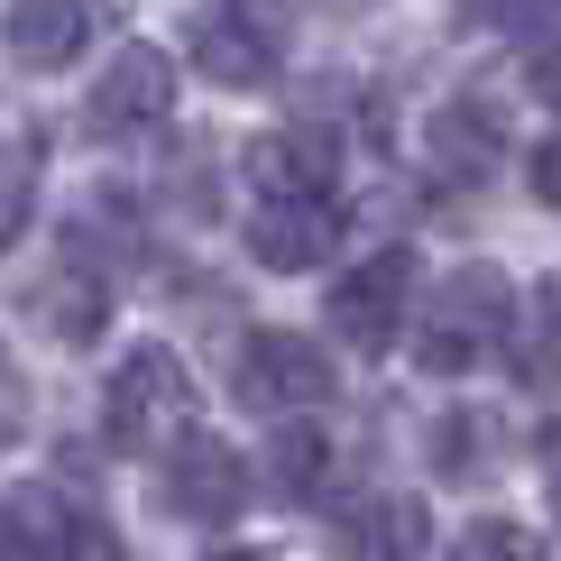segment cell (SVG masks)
I'll return each mask as SVG.
<instances>
[{
    "label": "cell",
    "mask_w": 561,
    "mask_h": 561,
    "mask_svg": "<svg viewBox=\"0 0 561 561\" xmlns=\"http://www.w3.org/2000/svg\"><path fill=\"white\" fill-rule=\"evenodd\" d=\"M451 561H543V543L516 525V516H479L451 534Z\"/></svg>",
    "instance_id": "cell-15"
},
{
    "label": "cell",
    "mask_w": 561,
    "mask_h": 561,
    "mask_svg": "<svg viewBox=\"0 0 561 561\" xmlns=\"http://www.w3.org/2000/svg\"><path fill=\"white\" fill-rule=\"evenodd\" d=\"M175 111V56L167 46H121L102 65V83L83 92V129L92 138H138Z\"/></svg>",
    "instance_id": "cell-6"
},
{
    "label": "cell",
    "mask_w": 561,
    "mask_h": 561,
    "mask_svg": "<svg viewBox=\"0 0 561 561\" xmlns=\"http://www.w3.org/2000/svg\"><path fill=\"white\" fill-rule=\"evenodd\" d=\"M83 552H102V516L65 497L56 479H28L0 497V561H83Z\"/></svg>",
    "instance_id": "cell-5"
},
{
    "label": "cell",
    "mask_w": 561,
    "mask_h": 561,
    "mask_svg": "<svg viewBox=\"0 0 561 561\" xmlns=\"http://www.w3.org/2000/svg\"><path fill=\"white\" fill-rule=\"evenodd\" d=\"M405 304H414V259L405 249H368V259L332 286V332L359 341V350H387L405 332Z\"/></svg>",
    "instance_id": "cell-8"
},
{
    "label": "cell",
    "mask_w": 561,
    "mask_h": 561,
    "mask_svg": "<svg viewBox=\"0 0 561 561\" xmlns=\"http://www.w3.org/2000/svg\"><path fill=\"white\" fill-rule=\"evenodd\" d=\"M259 194H295V184H322V138L295 129V138H259Z\"/></svg>",
    "instance_id": "cell-14"
},
{
    "label": "cell",
    "mask_w": 561,
    "mask_h": 561,
    "mask_svg": "<svg viewBox=\"0 0 561 561\" xmlns=\"http://www.w3.org/2000/svg\"><path fill=\"white\" fill-rule=\"evenodd\" d=\"M92 28H102V0H10L0 46H10L28 75H65V65L92 46Z\"/></svg>",
    "instance_id": "cell-9"
},
{
    "label": "cell",
    "mask_w": 561,
    "mask_h": 561,
    "mask_svg": "<svg viewBox=\"0 0 561 561\" xmlns=\"http://www.w3.org/2000/svg\"><path fill=\"white\" fill-rule=\"evenodd\" d=\"M19 424H28V396H19V368H10V350H0V442Z\"/></svg>",
    "instance_id": "cell-19"
},
{
    "label": "cell",
    "mask_w": 561,
    "mask_h": 561,
    "mask_svg": "<svg viewBox=\"0 0 561 561\" xmlns=\"http://www.w3.org/2000/svg\"><path fill=\"white\" fill-rule=\"evenodd\" d=\"M230 387H240L249 414L286 424V414H313L322 396H332V359H322L304 332H259L240 350V368H230Z\"/></svg>",
    "instance_id": "cell-4"
},
{
    "label": "cell",
    "mask_w": 561,
    "mask_h": 561,
    "mask_svg": "<svg viewBox=\"0 0 561 561\" xmlns=\"http://www.w3.org/2000/svg\"><path fill=\"white\" fill-rule=\"evenodd\" d=\"M167 451H175V460H157V470H167V506H175V516L203 525V534L240 525V506H249V460L230 451V442H203V433H175Z\"/></svg>",
    "instance_id": "cell-7"
},
{
    "label": "cell",
    "mask_w": 561,
    "mask_h": 561,
    "mask_svg": "<svg viewBox=\"0 0 561 561\" xmlns=\"http://www.w3.org/2000/svg\"><path fill=\"white\" fill-rule=\"evenodd\" d=\"M28 203H37V175H28V157L19 148H0V249L28 230Z\"/></svg>",
    "instance_id": "cell-16"
},
{
    "label": "cell",
    "mask_w": 561,
    "mask_h": 561,
    "mask_svg": "<svg viewBox=\"0 0 561 561\" xmlns=\"http://www.w3.org/2000/svg\"><path fill=\"white\" fill-rule=\"evenodd\" d=\"M525 184H534V203H552V213H561V129L543 138V148H534V167H525Z\"/></svg>",
    "instance_id": "cell-17"
},
{
    "label": "cell",
    "mask_w": 561,
    "mask_h": 561,
    "mask_svg": "<svg viewBox=\"0 0 561 561\" xmlns=\"http://www.w3.org/2000/svg\"><path fill=\"white\" fill-rule=\"evenodd\" d=\"M102 433L121 442V451H167L175 433H194V387H184V359L157 341L121 350V368H111L102 387Z\"/></svg>",
    "instance_id": "cell-2"
},
{
    "label": "cell",
    "mask_w": 561,
    "mask_h": 561,
    "mask_svg": "<svg viewBox=\"0 0 561 561\" xmlns=\"http://www.w3.org/2000/svg\"><path fill=\"white\" fill-rule=\"evenodd\" d=\"M543 488H552V516H561V442H552V470H543Z\"/></svg>",
    "instance_id": "cell-20"
},
{
    "label": "cell",
    "mask_w": 561,
    "mask_h": 561,
    "mask_svg": "<svg viewBox=\"0 0 561 561\" xmlns=\"http://www.w3.org/2000/svg\"><path fill=\"white\" fill-rule=\"evenodd\" d=\"M184 46H194V65L230 92H259L276 75V28L249 10H194V28H184Z\"/></svg>",
    "instance_id": "cell-10"
},
{
    "label": "cell",
    "mask_w": 561,
    "mask_h": 561,
    "mask_svg": "<svg viewBox=\"0 0 561 561\" xmlns=\"http://www.w3.org/2000/svg\"><path fill=\"white\" fill-rule=\"evenodd\" d=\"M506 332H516V286L497 267H451L424 304V332H414V359L424 378H460V368L497 359Z\"/></svg>",
    "instance_id": "cell-1"
},
{
    "label": "cell",
    "mask_w": 561,
    "mask_h": 561,
    "mask_svg": "<svg viewBox=\"0 0 561 561\" xmlns=\"http://www.w3.org/2000/svg\"><path fill=\"white\" fill-rule=\"evenodd\" d=\"M341 240H350V213H341L332 184H295V194H267L259 213H249V259L276 267V276L322 267Z\"/></svg>",
    "instance_id": "cell-3"
},
{
    "label": "cell",
    "mask_w": 561,
    "mask_h": 561,
    "mask_svg": "<svg viewBox=\"0 0 561 561\" xmlns=\"http://www.w3.org/2000/svg\"><path fill=\"white\" fill-rule=\"evenodd\" d=\"M102 286H92L83 267H65V276H46L37 286V332H56L65 350H83V341H102Z\"/></svg>",
    "instance_id": "cell-12"
},
{
    "label": "cell",
    "mask_w": 561,
    "mask_h": 561,
    "mask_svg": "<svg viewBox=\"0 0 561 561\" xmlns=\"http://www.w3.org/2000/svg\"><path fill=\"white\" fill-rule=\"evenodd\" d=\"M525 92L561 111V37H552V46H534V65H525Z\"/></svg>",
    "instance_id": "cell-18"
},
{
    "label": "cell",
    "mask_w": 561,
    "mask_h": 561,
    "mask_svg": "<svg viewBox=\"0 0 561 561\" xmlns=\"http://www.w3.org/2000/svg\"><path fill=\"white\" fill-rule=\"evenodd\" d=\"M332 460H341V451L304 424V414L276 424V488H286V497H322V488H332Z\"/></svg>",
    "instance_id": "cell-13"
},
{
    "label": "cell",
    "mask_w": 561,
    "mask_h": 561,
    "mask_svg": "<svg viewBox=\"0 0 561 561\" xmlns=\"http://www.w3.org/2000/svg\"><path fill=\"white\" fill-rule=\"evenodd\" d=\"M203 561H267V552H203Z\"/></svg>",
    "instance_id": "cell-21"
},
{
    "label": "cell",
    "mask_w": 561,
    "mask_h": 561,
    "mask_svg": "<svg viewBox=\"0 0 561 561\" xmlns=\"http://www.w3.org/2000/svg\"><path fill=\"white\" fill-rule=\"evenodd\" d=\"M433 552V525L414 497H359L341 525V561H424Z\"/></svg>",
    "instance_id": "cell-11"
}]
</instances>
